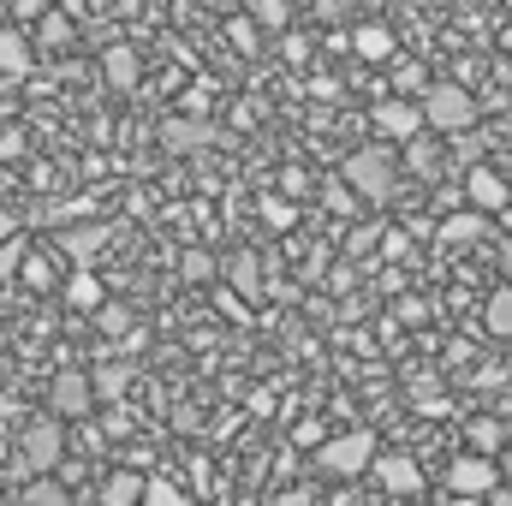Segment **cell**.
Segmentation results:
<instances>
[{"label":"cell","instance_id":"f5cc1de1","mask_svg":"<svg viewBox=\"0 0 512 506\" xmlns=\"http://www.w3.org/2000/svg\"><path fill=\"white\" fill-rule=\"evenodd\" d=\"M501 48H507V54H512V24H507V30H501Z\"/></svg>","mask_w":512,"mask_h":506},{"label":"cell","instance_id":"4dcf8cb0","mask_svg":"<svg viewBox=\"0 0 512 506\" xmlns=\"http://www.w3.org/2000/svg\"><path fill=\"white\" fill-rule=\"evenodd\" d=\"M209 274H215L209 251H197V245H191V251L179 256V280H191V286H197V280H209Z\"/></svg>","mask_w":512,"mask_h":506},{"label":"cell","instance_id":"60d3db41","mask_svg":"<svg viewBox=\"0 0 512 506\" xmlns=\"http://www.w3.org/2000/svg\"><path fill=\"white\" fill-rule=\"evenodd\" d=\"M268 506H316V495L310 489H286V495H274Z\"/></svg>","mask_w":512,"mask_h":506},{"label":"cell","instance_id":"7dc6e473","mask_svg":"<svg viewBox=\"0 0 512 506\" xmlns=\"http://www.w3.org/2000/svg\"><path fill=\"white\" fill-rule=\"evenodd\" d=\"M501 381H507V370H477V381H471V387H501Z\"/></svg>","mask_w":512,"mask_h":506},{"label":"cell","instance_id":"d590c367","mask_svg":"<svg viewBox=\"0 0 512 506\" xmlns=\"http://www.w3.org/2000/svg\"><path fill=\"white\" fill-rule=\"evenodd\" d=\"M280 197H310V173L304 167H286L280 173Z\"/></svg>","mask_w":512,"mask_h":506},{"label":"cell","instance_id":"836d02e7","mask_svg":"<svg viewBox=\"0 0 512 506\" xmlns=\"http://www.w3.org/2000/svg\"><path fill=\"white\" fill-rule=\"evenodd\" d=\"M143 506H191V501H185L167 477H149V495H143Z\"/></svg>","mask_w":512,"mask_h":506},{"label":"cell","instance_id":"277c9868","mask_svg":"<svg viewBox=\"0 0 512 506\" xmlns=\"http://www.w3.org/2000/svg\"><path fill=\"white\" fill-rule=\"evenodd\" d=\"M60 459H66V429H60V417H54V411H48V417H30L24 435H18V471L42 477V471H54Z\"/></svg>","mask_w":512,"mask_h":506},{"label":"cell","instance_id":"3957f363","mask_svg":"<svg viewBox=\"0 0 512 506\" xmlns=\"http://www.w3.org/2000/svg\"><path fill=\"white\" fill-rule=\"evenodd\" d=\"M340 179H346L364 203H387V197H393V149H387V143H370V149L346 155Z\"/></svg>","mask_w":512,"mask_h":506},{"label":"cell","instance_id":"f907efd6","mask_svg":"<svg viewBox=\"0 0 512 506\" xmlns=\"http://www.w3.org/2000/svg\"><path fill=\"white\" fill-rule=\"evenodd\" d=\"M489 506H512V489H495V495H489Z\"/></svg>","mask_w":512,"mask_h":506},{"label":"cell","instance_id":"681fc988","mask_svg":"<svg viewBox=\"0 0 512 506\" xmlns=\"http://www.w3.org/2000/svg\"><path fill=\"white\" fill-rule=\"evenodd\" d=\"M441 506H489V501H471V495H447Z\"/></svg>","mask_w":512,"mask_h":506},{"label":"cell","instance_id":"4fadbf2b","mask_svg":"<svg viewBox=\"0 0 512 506\" xmlns=\"http://www.w3.org/2000/svg\"><path fill=\"white\" fill-rule=\"evenodd\" d=\"M477 239H489V215H483V209H453V215H441V245H447V251H471Z\"/></svg>","mask_w":512,"mask_h":506},{"label":"cell","instance_id":"9f6ffc18","mask_svg":"<svg viewBox=\"0 0 512 506\" xmlns=\"http://www.w3.org/2000/svg\"><path fill=\"white\" fill-rule=\"evenodd\" d=\"M0 346H6V334H0Z\"/></svg>","mask_w":512,"mask_h":506},{"label":"cell","instance_id":"44dd1931","mask_svg":"<svg viewBox=\"0 0 512 506\" xmlns=\"http://www.w3.org/2000/svg\"><path fill=\"white\" fill-rule=\"evenodd\" d=\"M483 328L495 340H512V286H495V298L483 304Z\"/></svg>","mask_w":512,"mask_h":506},{"label":"cell","instance_id":"d6986e66","mask_svg":"<svg viewBox=\"0 0 512 506\" xmlns=\"http://www.w3.org/2000/svg\"><path fill=\"white\" fill-rule=\"evenodd\" d=\"M143 495H149V477H137V471H114L102 483V506H143Z\"/></svg>","mask_w":512,"mask_h":506},{"label":"cell","instance_id":"5b68a950","mask_svg":"<svg viewBox=\"0 0 512 506\" xmlns=\"http://www.w3.org/2000/svg\"><path fill=\"white\" fill-rule=\"evenodd\" d=\"M370 126L382 143H411V137H423V102H405V96H382L376 108H370Z\"/></svg>","mask_w":512,"mask_h":506},{"label":"cell","instance_id":"8d00e7d4","mask_svg":"<svg viewBox=\"0 0 512 506\" xmlns=\"http://www.w3.org/2000/svg\"><path fill=\"white\" fill-rule=\"evenodd\" d=\"M411 405H417L423 417H441V411H447V399H441L435 387H411Z\"/></svg>","mask_w":512,"mask_h":506},{"label":"cell","instance_id":"ab89813d","mask_svg":"<svg viewBox=\"0 0 512 506\" xmlns=\"http://www.w3.org/2000/svg\"><path fill=\"white\" fill-rule=\"evenodd\" d=\"M280 54H286V66H304V60H310V48H304L298 36H286V42H280Z\"/></svg>","mask_w":512,"mask_h":506},{"label":"cell","instance_id":"8992f818","mask_svg":"<svg viewBox=\"0 0 512 506\" xmlns=\"http://www.w3.org/2000/svg\"><path fill=\"white\" fill-rule=\"evenodd\" d=\"M90 405H96V376H84V370H60V376L48 381V411H54V417L78 423V417H90Z\"/></svg>","mask_w":512,"mask_h":506},{"label":"cell","instance_id":"9c48e42d","mask_svg":"<svg viewBox=\"0 0 512 506\" xmlns=\"http://www.w3.org/2000/svg\"><path fill=\"white\" fill-rule=\"evenodd\" d=\"M370 477L382 483L387 495H399V501H411V495H423V471H417V459H411V453H376V465H370Z\"/></svg>","mask_w":512,"mask_h":506},{"label":"cell","instance_id":"7c38bea8","mask_svg":"<svg viewBox=\"0 0 512 506\" xmlns=\"http://www.w3.org/2000/svg\"><path fill=\"white\" fill-rule=\"evenodd\" d=\"M102 78H108L114 96H131V90L143 84V60H137V48H126V42L102 48Z\"/></svg>","mask_w":512,"mask_h":506},{"label":"cell","instance_id":"603a6c76","mask_svg":"<svg viewBox=\"0 0 512 506\" xmlns=\"http://www.w3.org/2000/svg\"><path fill=\"white\" fill-rule=\"evenodd\" d=\"M72 36H78V24H72L66 12H48V18L36 24V42H42V48H72Z\"/></svg>","mask_w":512,"mask_h":506},{"label":"cell","instance_id":"83f0119b","mask_svg":"<svg viewBox=\"0 0 512 506\" xmlns=\"http://www.w3.org/2000/svg\"><path fill=\"white\" fill-rule=\"evenodd\" d=\"M262 221H268L274 233H286V227L298 221V197H262Z\"/></svg>","mask_w":512,"mask_h":506},{"label":"cell","instance_id":"6f0895ef","mask_svg":"<svg viewBox=\"0 0 512 506\" xmlns=\"http://www.w3.org/2000/svg\"><path fill=\"white\" fill-rule=\"evenodd\" d=\"M507 6H512V0H507Z\"/></svg>","mask_w":512,"mask_h":506},{"label":"cell","instance_id":"7bdbcfd3","mask_svg":"<svg viewBox=\"0 0 512 506\" xmlns=\"http://www.w3.org/2000/svg\"><path fill=\"white\" fill-rule=\"evenodd\" d=\"M423 316H429V304H423V298H405V304H399V322H423Z\"/></svg>","mask_w":512,"mask_h":506},{"label":"cell","instance_id":"30bf717a","mask_svg":"<svg viewBox=\"0 0 512 506\" xmlns=\"http://www.w3.org/2000/svg\"><path fill=\"white\" fill-rule=\"evenodd\" d=\"M108 239H114V227H102V221H78V227L60 233V256H66L72 268H90L96 256L108 251Z\"/></svg>","mask_w":512,"mask_h":506},{"label":"cell","instance_id":"bcb514c9","mask_svg":"<svg viewBox=\"0 0 512 506\" xmlns=\"http://www.w3.org/2000/svg\"><path fill=\"white\" fill-rule=\"evenodd\" d=\"M405 251H411V245H405V233H387V239H382V256H405Z\"/></svg>","mask_w":512,"mask_h":506},{"label":"cell","instance_id":"ac0fdd59","mask_svg":"<svg viewBox=\"0 0 512 506\" xmlns=\"http://www.w3.org/2000/svg\"><path fill=\"white\" fill-rule=\"evenodd\" d=\"M405 167H411L417 179H441L447 149H441V143H429V137H411V143H405Z\"/></svg>","mask_w":512,"mask_h":506},{"label":"cell","instance_id":"f35d334b","mask_svg":"<svg viewBox=\"0 0 512 506\" xmlns=\"http://www.w3.org/2000/svg\"><path fill=\"white\" fill-rule=\"evenodd\" d=\"M429 84H435V78H429L423 66H405V72H399V90H405V96H423Z\"/></svg>","mask_w":512,"mask_h":506},{"label":"cell","instance_id":"52a82bcc","mask_svg":"<svg viewBox=\"0 0 512 506\" xmlns=\"http://www.w3.org/2000/svg\"><path fill=\"white\" fill-rule=\"evenodd\" d=\"M501 483H495V459L489 453H465L447 465V495H471V501H489Z\"/></svg>","mask_w":512,"mask_h":506},{"label":"cell","instance_id":"f6af8a7d","mask_svg":"<svg viewBox=\"0 0 512 506\" xmlns=\"http://www.w3.org/2000/svg\"><path fill=\"white\" fill-rule=\"evenodd\" d=\"M6 239H18V215H12V209H0V245H6Z\"/></svg>","mask_w":512,"mask_h":506},{"label":"cell","instance_id":"ba28073f","mask_svg":"<svg viewBox=\"0 0 512 506\" xmlns=\"http://www.w3.org/2000/svg\"><path fill=\"white\" fill-rule=\"evenodd\" d=\"M215 137H221V131L209 126L203 114H173V120L161 126V149H167V155H203Z\"/></svg>","mask_w":512,"mask_h":506},{"label":"cell","instance_id":"484cf974","mask_svg":"<svg viewBox=\"0 0 512 506\" xmlns=\"http://www.w3.org/2000/svg\"><path fill=\"white\" fill-rule=\"evenodd\" d=\"M227 42H233L239 54H256V48H262V24H256L251 12H239V18H227Z\"/></svg>","mask_w":512,"mask_h":506},{"label":"cell","instance_id":"816d5d0a","mask_svg":"<svg viewBox=\"0 0 512 506\" xmlns=\"http://www.w3.org/2000/svg\"><path fill=\"white\" fill-rule=\"evenodd\" d=\"M501 268H507V274H512V245H501Z\"/></svg>","mask_w":512,"mask_h":506},{"label":"cell","instance_id":"f1b7e54d","mask_svg":"<svg viewBox=\"0 0 512 506\" xmlns=\"http://www.w3.org/2000/svg\"><path fill=\"white\" fill-rule=\"evenodd\" d=\"M382 227H376V221H364V227H352V233H346V256H376L382 251Z\"/></svg>","mask_w":512,"mask_h":506},{"label":"cell","instance_id":"1f68e13d","mask_svg":"<svg viewBox=\"0 0 512 506\" xmlns=\"http://www.w3.org/2000/svg\"><path fill=\"white\" fill-rule=\"evenodd\" d=\"M24 286H36V292H48V286H60V274H54V262H48V256H30V262H24Z\"/></svg>","mask_w":512,"mask_h":506},{"label":"cell","instance_id":"cb8c5ba5","mask_svg":"<svg viewBox=\"0 0 512 506\" xmlns=\"http://www.w3.org/2000/svg\"><path fill=\"white\" fill-rule=\"evenodd\" d=\"M322 209L340 215V221H352V215H358V191H352L346 179H328V185H322Z\"/></svg>","mask_w":512,"mask_h":506},{"label":"cell","instance_id":"7402d4cb","mask_svg":"<svg viewBox=\"0 0 512 506\" xmlns=\"http://www.w3.org/2000/svg\"><path fill=\"white\" fill-rule=\"evenodd\" d=\"M18 506H78V501H72V489H66V483H54V477H36V483L18 495Z\"/></svg>","mask_w":512,"mask_h":506},{"label":"cell","instance_id":"11a10c76","mask_svg":"<svg viewBox=\"0 0 512 506\" xmlns=\"http://www.w3.org/2000/svg\"><path fill=\"white\" fill-rule=\"evenodd\" d=\"M6 84H12V78H0V90H6Z\"/></svg>","mask_w":512,"mask_h":506},{"label":"cell","instance_id":"8fae6325","mask_svg":"<svg viewBox=\"0 0 512 506\" xmlns=\"http://www.w3.org/2000/svg\"><path fill=\"white\" fill-rule=\"evenodd\" d=\"M507 197H512L507 179H501V173H495L489 161L465 173V203H471V209H483V215H501V209H507Z\"/></svg>","mask_w":512,"mask_h":506},{"label":"cell","instance_id":"4316f807","mask_svg":"<svg viewBox=\"0 0 512 506\" xmlns=\"http://www.w3.org/2000/svg\"><path fill=\"white\" fill-rule=\"evenodd\" d=\"M24 262H30V245H24V233H18V239H6V245H0V286H6V280H18V274H24Z\"/></svg>","mask_w":512,"mask_h":506},{"label":"cell","instance_id":"c3c4849f","mask_svg":"<svg viewBox=\"0 0 512 506\" xmlns=\"http://www.w3.org/2000/svg\"><path fill=\"white\" fill-rule=\"evenodd\" d=\"M0 417H18V399L12 393H0Z\"/></svg>","mask_w":512,"mask_h":506},{"label":"cell","instance_id":"7a4b0ae2","mask_svg":"<svg viewBox=\"0 0 512 506\" xmlns=\"http://www.w3.org/2000/svg\"><path fill=\"white\" fill-rule=\"evenodd\" d=\"M423 120H429V131H441V137H459V131H471L477 126V96L465 90V84H429L423 96Z\"/></svg>","mask_w":512,"mask_h":506},{"label":"cell","instance_id":"d6a6232c","mask_svg":"<svg viewBox=\"0 0 512 506\" xmlns=\"http://www.w3.org/2000/svg\"><path fill=\"white\" fill-rule=\"evenodd\" d=\"M96 322H102V334H114V340L131 334V310H126V304H102V310H96Z\"/></svg>","mask_w":512,"mask_h":506},{"label":"cell","instance_id":"5bb4252c","mask_svg":"<svg viewBox=\"0 0 512 506\" xmlns=\"http://www.w3.org/2000/svg\"><path fill=\"white\" fill-rule=\"evenodd\" d=\"M60 292H66V310H84V316H96V310L108 304V286H102V274H96V268H72Z\"/></svg>","mask_w":512,"mask_h":506},{"label":"cell","instance_id":"f546056e","mask_svg":"<svg viewBox=\"0 0 512 506\" xmlns=\"http://www.w3.org/2000/svg\"><path fill=\"white\" fill-rule=\"evenodd\" d=\"M126 381H131L126 364H102V370H96V399H120V393H126Z\"/></svg>","mask_w":512,"mask_h":506},{"label":"cell","instance_id":"ffe728a7","mask_svg":"<svg viewBox=\"0 0 512 506\" xmlns=\"http://www.w3.org/2000/svg\"><path fill=\"white\" fill-rule=\"evenodd\" d=\"M465 435H471V453H489V459L507 447V423H501V417H471Z\"/></svg>","mask_w":512,"mask_h":506},{"label":"cell","instance_id":"e0dca14e","mask_svg":"<svg viewBox=\"0 0 512 506\" xmlns=\"http://www.w3.org/2000/svg\"><path fill=\"white\" fill-rule=\"evenodd\" d=\"M227 280H233L239 298H262V262H256V251H233L227 256Z\"/></svg>","mask_w":512,"mask_h":506},{"label":"cell","instance_id":"d4e9b609","mask_svg":"<svg viewBox=\"0 0 512 506\" xmlns=\"http://www.w3.org/2000/svg\"><path fill=\"white\" fill-rule=\"evenodd\" d=\"M245 12H251L262 30H286L292 24V0H245Z\"/></svg>","mask_w":512,"mask_h":506},{"label":"cell","instance_id":"2e32d148","mask_svg":"<svg viewBox=\"0 0 512 506\" xmlns=\"http://www.w3.org/2000/svg\"><path fill=\"white\" fill-rule=\"evenodd\" d=\"M30 72V42L18 24H0V78H24Z\"/></svg>","mask_w":512,"mask_h":506},{"label":"cell","instance_id":"ee69618b","mask_svg":"<svg viewBox=\"0 0 512 506\" xmlns=\"http://www.w3.org/2000/svg\"><path fill=\"white\" fill-rule=\"evenodd\" d=\"M18 149H24V143H18V131H0V161H12Z\"/></svg>","mask_w":512,"mask_h":506},{"label":"cell","instance_id":"6da1fadb","mask_svg":"<svg viewBox=\"0 0 512 506\" xmlns=\"http://www.w3.org/2000/svg\"><path fill=\"white\" fill-rule=\"evenodd\" d=\"M376 453H382L376 429H340L316 447V465H322V477H364L376 465Z\"/></svg>","mask_w":512,"mask_h":506},{"label":"cell","instance_id":"9a60e30c","mask_svg":"<svg viewBox=\"0 0 512 506\" xmlns=\"http://www.w3.org/2000/svg\"><path fill=\"white\" fill-rule=\"evenodd\" d=\"M352 54H358L364 66H382V60L399 54V36H393L387 24H358V30H352Z\"/></svg>","mask_w":512,"mask_h":506},{"label":"cell","instance_id":"e575fe53","mask_svg":"<svg viewBox=\"0 0 512 506\" xmlns=\"http://www.w3.org/2000/svg\"><path fill=\"white\" fill-rule=\"evenodd\" d=\"M48 12H54L48 0H12V24H18V30H24V24H42Z\"/></svg>","mask_w":512,"mask_h":506},{"label":"cell","instance_id":"b9f144b4","mask_svg":"<svg viewBox=\"0 0 512 506\" xmlns=\"http://www.w3.org/2000/svg\"><path fill=\"white\" fill-rule=\"evenodd\" d=\"M209 96H215V90H209V84H197V90L185 96V114H203V108H209Z\"/></svg>","mask_w":512,"mask_h":506},{"label":"cell","instance_id":"db71d44e","mask_svg":"<svg viewBox=\"0 0 512 506\" xmlns=\"http://www.w3.org/2000/svg\"><path fill=\"white\" fill-rule=\"evenodd\" d=\"M6 18H12V0H0V24H6Z\"/></svg>","mask_w":512,"mask_h":506},{"label":"cell","instance_id":"74e56055","mask_svg":"<svg viewBox=\"0 0 512 506\" xmlns=\"http://www.w3.org/2000/svg\"><path fill=\"white\" fill-rule=\"evenodd\" d=\"M316 18L322 24H352V0H316Z\"/></svg>","mask_w":512,"mask_h":506}]
</instances>
